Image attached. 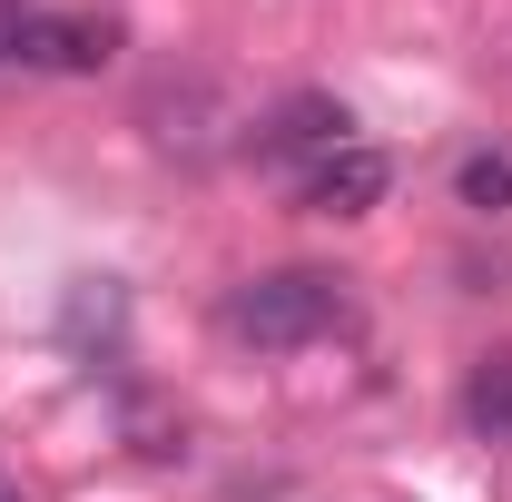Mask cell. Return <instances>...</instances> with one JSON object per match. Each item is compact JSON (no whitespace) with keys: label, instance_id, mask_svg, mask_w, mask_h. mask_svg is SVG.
Listing matches in <instances>:
<instances>
[{"label":"cell","instance_id":"obj_7","mask_svg":"<svg viewBox=\"0 0 512 502\" xmlns=\"http://www.w3.org/2000/svg\"><path fill=\"white\" fill-rule=\"evenodd\" d=\"M0 502H20V493H0Z\"/></svg>","mask_w":512,"mask_h":502},{"label":"cell","instance_id":"obj_4","mask_svg":"<svg viewBox=\"0 0 512 502\" xmlns=\"http://www.w3.org/2000/svg\"><path fill=\"white\" fill-rule=\"evenodd\" d=\"M335 148H345V109H335L325 89H296L276 119L256 128V158H306V168H316V158H335Z\"/></svg>","mask_w":512,"mask_h":502},{"label":"cell","instance_id":"obj_6","mask_svg":"<svg viewBox=\"0 0 512 502\" xmlns=\"http://www.w3.org/2000/svg\"><path fill=\"white\" fill-rule=\"evenodd\" d=\"M453 207H473V217H512V148H463V168H453Z\"/></svg>","mask_w":512,"mask_h":502},{"label":"cell","instance_id":"obj_3","mask_svg":"<svg viewBox=\"0 0 512 502\" xmlns=\"http://www.w3.org/2000/svg\"><path fill=\"white\" fill-rule=\"evenodd\" d=\"M384 188H394V158H384V148H365V138H345L335 158H316V168L296 178V197H306L316 217H375Z\"/></svg>","mask_w":512,"mask_h":502},{"label":"cell","instance_id":"obj_2","mask_svg":"<svg viewBox=\"0 0 512 502\" xmlns=\"http://www.w3.org/2000/svg\"><path fill=\"white\" fill-rule=\"evenodd\" d=\"M0 50L30 69H99L119 50V20L109 10H10L0 20Z\"/></svg>","mask_w":512,"mask_h":502},{"label":"cell","instance_id":"obj_5","mask_svg":"<svg viewBox=\"0 0 512 502\" xmlns=\"http://www.w3.org/2000/svg\"><path fill=\"white\" fill-rule=\"evenodd\" d=\"M463 424H473V434H493V443L512 434V345H493V355L463 375Z\"/></svg>","mask_w":512,"mask_h":502},{"label":"cell","instance_id":"obj_1","mask_svg":"<svg viewBox=\"0 0 512 502\" xmlns=\"http://www.w3.org/2000/svg\"><path fill=\"white\" fill-rule=\"evenodd\" d=\"M217 325L237 345H256V355H296V345H316V335L345 325V276L335 266H266L247 286H227Z\"/></svg>","mask_w":512,"mask_h":502}]
</instances>
